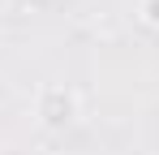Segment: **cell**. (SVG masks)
Here are the masks:
<instances>
[{"label":"cell","mask_w":159,"mask_h":155,"mask_svg":"<svg viewBox=\"0 0 159 155\" xmlns=\"http://www.w3.org/2000/svg\"><path fill=\"white\" fill-rule=\"evenodd\" d=\"M43 116H48V125H69V121H73V99H69L65 91H48Z\"/></svg>","instance_id":"cell-1"},{"label":"cell","mask_w":159,"mask_h":155,"mask_svg":"<svg viewBox=\"0 0 159 155\" xmlns=\"http://www.w3.org/2000/svg\"><path fill=\"white\" fill-rule=\"evenodd\" d=\"M146 22L159 26V0H146Z\"/></svg>","instance_id":"cell-2"}]
</instances>
